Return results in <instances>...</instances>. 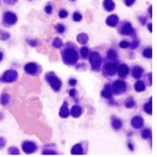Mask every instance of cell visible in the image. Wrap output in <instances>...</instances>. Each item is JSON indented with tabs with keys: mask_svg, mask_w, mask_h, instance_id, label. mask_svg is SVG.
Returning <instances> with one entry per match:
<instances>
[{
	"mask_svg": "<svg viewBox=\"0 0 157 157\" xmlns=\"http://www.w3.org/2000/svg\"><path fill=\"white\" fill-rule=\"evenodd\" d=\"M60 55L64 64L68 66H75L80 60L79 48L73 42L68 41L62 44L59 48Z\"/></svg>",
	"mask_w": 157,
	"mask_h": 157,
	"instance_id": "6da1fadb",
	"label": "cell"
},
{
	"mask_svg": "<svg viewBox=\"0 0 157 157\" xmlns=\"http://www.w3.org/2000/svg\"><path fill=\"white\" fill-rule=\"evenodd\" d=\"M120 61H113L103 59V63L101 66V74L105 79H111L117 75L118 65Z\"/></svg>",
	"mask_w": 157,
	"mask_h": 157,
	"instance_id": "7a4b0ae2",
	"label": "cell"
},
{
	"mask_svg": "<svg viewBox=\"0 0 157 157\" xmlns=\"http://www.w3.org/2000/svg\"><path fill=\"white\" fill-rule=\"evenodd\" d=\"M115 28H116L118 34L121 36L129 37L131 39L137 37V31H136V30L132 26V24L130 21H128V20H122V21H119Z\"/></svg>",
	"mask_w": 157,
	"mask_h": 157,
	"instance_id": "3957f363",
	"label": "cell"
},
{
	"mask_svg": "<svg viewBox=\"0 0 157 157\" xmlns=\"http://www.w3.org/2000/svg\"><path fill=\"white\" fill-rule=\"evenodd\" d=\"M44 81L46 82L51 89L55 93H58L62 88V81L54 71H48L44 76Z\"/></svg>",
	"mask_w": 157,
	"mask_h": 157,
	"instance_id": "277c9868",
	"label": "cell"
},
{
	"mask_svg": "<svg viewBox=\"0 0 157 157\" xmlns=\"http://www.w3.org/2000/svg\"><path fill=\"white\" fill-rule=\"evenodd\" d=\"M87 59L89 61L90 70L94 72H100L104 59L102 55L100 54V52L99 51H97L96 49L90 51V53Z\"/></svg>",
	"mask_w": 157,
	"mask_h": 157,
	"instance_id": "5b68a950",
	"label": "cell"
},
{
	"mask_svg": "<svg viewBox=\"0 0 157 157\" xmlns=\"http://www.w3.org/2000/svg\"><path fill=\"white\" fill-rule=\"evenodd\" d=\"M110 88L114 96H121L129 91L130 85L124 79H118L110 83Z\"/></svg>",
	"mask_w": 157,
	"mask_h": 157,
	"instance_id": "8992f818",
	"label": "cell"
},
{
	"mask_svg": "<svg viewBox=\"0 0 157 157\" xmlns=\"http://www.w3.org/2000/svg\"><path fill=\"white\" fill-rule=\"evenodd\" d=\"M23 71L25 74L32 77H39L43 72V67L36 61L27 62L23 66Z\"/></svg>",
	"mask_w": 157,
	"mask_h": 157,
	"instance_id": "52a82bcc",
	"label": "cell"
},
{
	"mask_svg": "<svg viewBox=\"0 0 157 157\" xmlns=\"http://www.w3.org/2000/svg\"><path fill=\"white\" fill-rule=\"evenodd\" d=\"M100 96L103 99L107 101V103L109 106H118V103L114 98V94L110 88V83H105L100 92Z\"/></svg>",
	"mask_w": 157,
	"mask_h": 157,
	"instance_id": "ba28073f",
	"label": "cell"
},
{
	"mask_svg": "<svg viewBox=\"0 0 157 157\" xmlns=\"http://www.w3.org/2000/svg\"><path fill=\"white\" fill-rule=\"evenodd\" d=\"M89 144L88 142L82 141L76 143L71 148V155H86L88 152Z\"/></svg>",
	"mask_w": 157,
	"mask_h": 157,
	"instance_id": "9c48e42d",
	"label": "cell"
},
{
	"mask_svg": "<svg viewBox=\"0 0 157 157\" xmlns=\"http://www.w3.org/2000/svg\"><path fill=\"white\" fill-rule=\"evenodd\" d=\"M18 79H19V74L17 71L13 69H10L3 73L2 77L0 78V81L6 83H12L17 81Z\"/></svg>",
	"mask_w": 157,
	"mask_h": 157,
	"instance_id": "30bf717a",
	"label": "cell"
},
{
	"mask_svg": "<svg viewBox=\"0 0 157 157\" xmlns=\"http://www.w3.org/2000/svg\"><path fill=\"white\" fill-rule=\"evenodd\" d=\"M22 150L26 155L36 153L39 150V146L36 142L31 140H25L22 142Z\"/></svg>",
	"mask_w": 157,
	"mask_h": 157,
	"instance_id": "8fae6325",
	"label": "cell"
},
{
	"mask_svg": "<svg viewBox=\"0 0 157 157\" xmlns=\"http://www.w3.org/2000/svg\"><path fill=\"white\" fill-rule=\"evenodd\" d=\"M18 18H17V14L12 12H6L3 14V25L5 27L10 28L16 25Z\"/></svg>",
	"mask_w": 157,
	"mask_h": 157,
	"instance_id": "7c38bea8",
	"label": "cell"
},
{
	"mask_svg": "<svg viewBox=\"0 0 157 157\" xmlns=\"http://www.w3.org/2000/svg\"><path fill=\"white\" fill-rule=\"evenodd\" d=\"M129 74H131L132 77L136 80L141 79L145 74V70L141 65H132Z\"/></svg>",
	"mask_w": 157,
	"mask_h": 157,
	"instance_id": "4fadbf2b",
	"label": "cell"
},
{
	"mask_svg": "<svg viewBox=\"0 0 157 157\" xmlns=\"http://www.w3.org/2000/svg\"><path fill=\"white\" fill-rule=\"evenodd\" d=\"M41 154L42 155H59L57 145L53 142L46 143L42 146L41 149Z\"/></svg>",
	"mask_w": 157,
	"mask_h": 157,
	"instance_id": "5bb4252c",
	"label": "cell"
},
{
	"mask_svg": "<svg viewBox=\"0 0 157 157\" xmlns=\"http://www.w3.org/2000/svg\"><path fill=\"white\" fill-rule=\"evenodd\" d=\"M105 60L108 61H120L119 59V54H118V51L114 46H110L106 50L105 54Z\"/></svg>",
	"mask_w": 157,
	"mask_h": 157,
	"instance_id": "9a60e30c",
	"label": "cell"
},
{
	"mask_svg": "<svg viewBox=\"0 0 157 157\" xmlns=\"http://www.w3.org/2000/svg\"><path fill=\"white\" fill-rule=\"evenodd\" d=\"M129 72H130V68L129 66L123 62H119V64L118 65L117 69V75L119 79H125L128 78L129 75Z\"/></svg>",
	"mask_w": 157,
	"mask_h": 157,
	"instance_id": "2e32d148",
	"label": "cell"
},
{
	"mask_svg": "<svg viewBox=\"0 0 157 157\" xmlns=\"http://www.w3.org/2000/svg\"><path fill=\"white\" fill-rule=\"evenodd\" d=\"M130 124L132 128H134L136 130H139V129H142L144 126L145 124V121H144V119L142 116L140 115H137V116H132L131 120H130Z\"/></svg>",
	"mask_w": 157,
	"mask_h": 157,
	"instance_id": "e0dca14e",
	"label": "cell"
},
{
	"mask_svg": "<svg viewBox=\"0 0 157 157\" xmlns=\"http://www.w3.org/2000/svg\"><path fill=\"white\" fill-rule=\"evenodd\" d=\"M110 125L111 128L115 131H119L123 128V120L116 116H111L110 117Z\"/></svg>",
	"mask_w": 157,
	"mask_h": 157,
	"instance_id": "ac0fdd59",
	"label": "cell"
},
{
	"mask_svg": "<svg viewBox=\"0 0 157 157\" xmlns=\"http://www.w3.org/2000/svg\"><path fill=\"white\" fill-rule=\"evenodd\" d=\"M58 116L62 119H67L70 116V110H69L68 103L67 101H64L62 105L61 106V107L59 108Z\"/></svg>",
	"mask_w": 157,
	"mask_h": 157,
	"instance_id": "d6986e66",
	"label": "cell"
},
{
	"mask_svg": "<svg viewBox=\"0 0 157 157\" xmlns=\"http://www.w3.org/2000/svg\"><path fill=\"white\" fill-rule=\"evenodd\" d=\"M82 114H83V108L81 105L76 104L72 106L70 110V116H72V117L77 119L79 117H81Z\"/></svg>",
	"mask_w": 157,
	"mask_h": 157,
	"instance_id": "ffe728a7",
	"label": "cell"
},
{
	"mask_svg": "<svg viewBox=\"0 0 157 157\" xmlns=\"http://www.w3.org/2000/svg\"><path fill=\"white\" fill-rule=\"evenodd\" d=\"M119 22V17L116 14H112L105 19V24L111 28H115Z\"/></svg>",
	"mask_w": 157,
	"mask_h": 157,
	"instance_id": "44dd1931",
	"label": "cell"
},
{
	"mask_svg": "<svg viewBox=\"0 0 157 157\" xmlns=\"http://www.w3.org/2000/svg\"><path fill=\"white\" fill-rule=\"evenodd\" d=\"M123 106L127 109H133L137 107V102L132 96L127 97L123 101Z\"/></svg>",
	"mask_w": 157,
	"mask_h": 157,
	"instance_id": "7402d4cb",
	"label": "cell"
},
{
	"mask_svg": "<svg viewBox=\"0 0 157 157\" xmlns=\"http://www.w3.org/2000/svg\"><path fill=\"white\" fill-rule=\"evenodd\" d=\"M141 137L144 140H149L150 145L151 146V139H152V132L151 128H144L141 131Z\"/></svg>",
	"mask_w": 157,
	"mask_h": 157,
	"instance_id": "603a6c76",
	"label": "cell"
},
{
	"mask_svg": "<svg viewBox=\"0 0 157 157\" xmlns=\"http://www.w3.org/2000/svg\"><path fill=\"white\" fill-rule=\"evenodd\" d=\"M12 102V97L8 93H3L0 96V103L4 106H8Z\"/></svg>",
	"mask_w": 157,
	"mask_h": 157,
	"instance_id": "cb8c5ba5",
	"label": "cell"
},
{
	"mask_svg": "<svg viewBox=\"0 0 157 157\" xmlns=\"http://www.w3.org/2000/svg\"><path fill=\"white\" fill-rule=\"evenodd\" d=\"M76 41H77V43L81 45H86L89 42V35L87 34L86 33H79L77 35H76Z\"/></svg>",
	"mask_w": 157,
	"mask_h": 157,
	"instance_id": "d4e9b609",
	"label": "cell"
},
{
	"mask_svg": "<svg viewBox=\"0 0 157 157\" xmlns=\"http://www.w3.org/2000/svg\"><path fill=\"white\" fill-rule=\"evenodd\" d=\"M142 110L146 114L149 115V116H151L152 115V97H151L148 99V101H146V102L143 103Z\"/></svg>",
	"mask_w": 157,
	"mask_h": 157,
	"instance_id": "484cf974",
	"label": "cell"
},
{
	"mask_svg": "<svg viewBox=\"0 0 157 157\" xmlns=\"http://www.w3.org/2000/svg\"><path fill=\"white\" fill-rule=\"evenodd\" d=\"M133 88H134V90L137 93H142L146 89V85L143 80L137 79V81H136V83H134Z\"/></svg>",
	"mask_w": 157,
	"mask_h": 157,
	"instance_id": "4316f807",
	"label": "cell"
},
{
	"mask_svg": "<svg viewBox=\"0 0 157 157\" xmlns=\"http://www.w3.org/2000/svg\"><path fill=\"white\" fill-rule=\"evenodd\" d=\"M103 8L105 11L111 12L115 9V3L113 0H104Z\"/></svg>",
	"mask_w": 157,
	"mask_h": 157,
	"instance_id": "83f0119b",
	"label": "cell"
},
{
	"mask_svg": "<svg viewBox=\"0 0 157 157\" xmlns=\"http://www.w3.org/2000/svg\"><path fill=\"white\" fill-rule=\"evenodd\" d=\"M90 48L86 46V45H83V46L79 49V54H80V59H82V60H87L88 58V56L90 53Z\"/></svg>",
	"mask_w": 157,
	"mask_h": 157,
	"instance_id": "f1b7e54d",
	"label": "cell"
},
{
	"mask_svg": "<svg viewBox=\"0 0 157 157\" xmlns=\"http://www.w3.org/2000/svg\"><path fill=\"white\" fill-rule=\"evenodd\" d=\"M62 44H64V42L59 37H55L51 42V47L55 49H59L62 46Z\"/></svg>",
	"mask_w": 157,
	"mask_h": 157,
	"instance_id": "f546056e",
	"label": "cell"
},
{
	"mask_svg": "<svg viewBox=\"0 0 157 157\" xmlns=\"http://www.w3.org/2000/svg\"><path fill=\"white\" fill-rule=\"evenodd\" d=\"M142 56L146 59H151L152 58V48L151 46L146 47L142 51Z\"/></svg>",
	"mask_w": 157,
	"mask_h": 157,
	"instance_id": "4dcf8cb0",
	"label": "cell"
},
{
	"mask_svg": "<svg viewBox=\"0 0 157 157\" xmlns=\"http://www.w3.org/2000/svg\"><path fill=\"white\" fill-rule=\"evenodd\" d=\"M139 46H140V40L138 39L137 37H135V38L131 39L130 48H129V49L132 50V51H134V50L137 49V48H138Z\"/></svg>",
	"mask_w": 157,
	"mask_h": 157,
	"instance_id": "1f68e13d",
	"label": "cell"
},
{
	"mask_svg": "<svg viewBox=\"0 0 157 157\" xmlns=\"http://www.w3.org/2000/svg\"><path fill=\"white\" fill-rule=\"evenodd\" d=\"M68 95L69 97H71L72 99H73L75 101V102L77 103L79 102V95H78V91L76 90V88H71L70 90H69L68 92Z\"/></svg>",
	"mask_w": 157,
	"mask_h": 157,
	"instance_id": "d6a6232c",
	"label": "cell"
},
{
	"mask_svg": "<svg viewBox=\"0 0 157 157\" xmlns=\"http://www.w3.org/2000/svg\"><path fill=\"white\" fill-rule=\"evenodd\" d=\"M54 30L56 31V33L59 34H64L66 31V26L64 24L62 23H57L54 26Z\"/></svg>",
	"mask_w": 157,
	"mask_h": 157,
	"instance_id": "836d02e7",
	"label": "cell"
},
{
	"mask_svg": "<svg viewBox=\"0 0 157 157\" xmlns=\"http://www.w3.org/2000/svg\"><path fill=\"white\" fill-rule=\"evenodd\" d=\"M26 41L31 48H37L41 44L40 41L39 39H30V38L28 39V38H27V39H26Z\"/></svg>",
	"mask_w": 157,
	"mask_h": 157,
	"instance_id": "e575fe53",
	"label": "cell"
},
{
	"mask_svg": "<svg viewBox=\"0 0 157 157\" xmlns=\"http://www.w3.org/2000/svg\"><path fill=\"white\" fill-rule=\"evenodd\" d=\"M118 48L122 49H129L130 48V41L123 39L118 43Z\"/></svg>",
	"mask_w": 157,
	"mask_h": 157,
	"instance_id": "d590c367",
	"label": "cell"
},
{
	"mask_svg": "<svg viewBox=\"0 0 157 157\" xmlns=\"http://www.w3.org/2000/svg\"><path fill=\"white\" fill-rule=\"evenodd\" d=\"M72 20L75 22H80L82 20V15L81 12H74L72 13Z\"/></svg>",
	"mask_w": 157,
	"mask_h": 157,
	"instance_id": "8d00e7d4",
	"label": "cell"
},
{
	"mask_svg": "<svg viewBox=\"0 0 157 157\" xmlns=\"http://www.w3.org/2000/svg\"><path fill=\"white\" fill-rule=\"evenodd\" d=\"M145 83L146 86L148 87H151L152 85V73L149 72L145 75Z\"/></svg>",
	"mask_w": 157,
	"mask_h": 157,
	"instance_id": "74e56055",
	"label": "cell"
},
{
	"mask_svg": "<svg viewBox=\"0 0 157 157\" xmlns=\"http://www.w3.org/2000/svg\"><path fill=\"white\" fill-rule=\"evenodd\" d=\"M68 15H69L68 12L66 9H64V8L59 9V11L58 12V17L60 19H65V18H67V17L68 16Z\"/></svg>",
	"mask_w": 157,
	"mask_h": 157,
	"instance_id": "f35d334b",
	"label": "cell"
},
{
	"mask_svg": "<svg viewBox=\"0 0 157 157\" xmlns=\"http://www.w3.org/2000/svg\"><path fill=\"white\" fill-rule=\"evenodd\" d=\"M10 38H11V35H10V34L8 32H7V31H4V30L0 31V39L1 40L6 41L9 39Z\"/></svg>",
	"mask_w": 157,
	"mask_h": 157,
	"instance_id": "ab89813d",
	"label": "cell"
},
{
	"mask_svg": "<svg viewBox=\"0 0 157 157\" xmlns=\"http://www.w3.org/2000/svg\"><path fill=\"white\" fill-rule=\"evenodd\" d=\"M75 66H76V69L80 71H85L87 68V65L85 62H81V63H78L77 62V63L75 65Z\"/></svg>",
	"mask_w": 157,
	"mask_h": 157,
	"instance_id": "60d3db41",
	"label": "cell"
},
{
	"mask_svg": "<svg viewBox=\"0 0 157 157\" xmlns=\"http://www.w3.org/2000/svg\"><path fill=\"white\" fill-rule=\"evenodd\" d=\"M8 154L10 155H20V151L17 146H11L8 148Z\"/></svg>",
	"mask_w": 157,
	"mask_h": 157,
	"instance_id": "b9f144b4",
	"label": "cell"
},
{
	"mask_svg": "<svg viewBox=\"0 0 157 157\" xmlns=\"http://www.w3.org/2000/svg\"><path fill=\"white\" fill-rule=\"evenodd\" d=\"M44 12L48 14V15H51L52 13H53V10H54V8L53 6H52L50 3H48V4L44 7Z\"/></svg>",
	"mask_w": 157,
	"mask_h": 157,
	"instance_id": "7bdbcfd3",
	"label": "cell"
},
{
	"mask_svg": "<svg viewBox=\"0 0 157 157\" xmlns=\"http://www.w3.org/2000/svg\"><path fill=\"white\" fill-rule=\"evenodd\" d=\"M138 21L142 26H146L147 24V18L144 16H138Z\"/></svg>",
	"mask_w": 157,
	"mask_h": 157,
	"instance_id": "ee69618b",
	"label": "cell"
},
{
	"mask_svg": "<svg viewBox=\"0 0 157 157\" xmlns=\"http://www.w3.org/2000/svg\"><path fill=\"white\" fill-rule=\"evenodd\" d=\"M68 85L71 87H75L76 84H77V80L75 78H70L68 79Z\"/></svg>",
	"mask_w": 157,
	"mask_h": 157,
	"instance_id": "f6af8a7d",
	"label": "cell"
},
{
	"mask_svg": "<svg viewBox=\"0 0 157 157\" xmlns=\"http://www.w3.org/2000/svg\"><path fill=\"white\" fill-rule=\"evenodd\" d=\"M127 146H128V148L129 149V151H134V149H135L134 143L131 140H128V142H127Z\"/></svg>",
	"mask_w": 157,
	"mask_h": 157,
	"instance_id": "bcb514c9",
	"label": "cell"
},
{
	"mask_svg": "<svg viewBox=\"0 0 157 157\" xmlns=\"http://www.w3.org/2000/svg\"><path fill=\"white\" fill-rule=\"evenodd\" d=\"M135 2L136 0H123L124 4L127 7H132L135 3Z\"/></svg>",
	"mask_w": 157,
	"mask_h": 157,
	"instance_id": "7dc6e473",
	"label": "cell"
},
{
	"mask_svg": "<svg viewBox=\"0 0 157 157\" xmlns=\"http://www.w3.org/2000/svg\"><path fill=\"white\" fill-rule=\"evenodd\" d=\"M135 53H134V52H132V50L130 52H128V57L129 60H132V59H134L135 58Z\"/></svg>",
	"mask_w": 157,
	"mask_h": 157,
	"instance_id": "c3c4849f",
	"label": "cell"
},
{
	"mask_svg": "<svg viewBox=\"0 0 157 157\" xmlns=\"http://www.w3.org/2000/svg\"><path fill=\"white\" fill-rule=\"evenodd\" d=\"M17 2V0H4V3L8 5H14Z\"/></svg>",
	"mask_w": 157,
	"mask_h": 157,
	"instance_id": "681fc988",
	"label": "cell"
},
{
	"mask_svg": "<svg viewBox=\"0 0 157 157\" xmlns=\"http://www.w3.org/2000/svg\"><path fill=\"white\" fill-rule=\"evenodd\" d=\"M5 145H6V141H5V139L0 138V149L4 147Z\"/></svg>",
	"mask_w": 157,
	"mask_h": 157,
	"instance_id": "f907efd6",
	"label": "cell"
},
{
	"mask_svg": "<svg viewBox=\"0 0 157 157\" xmlns=\"http://www.w3.org/2000/svg\"><path fill=\"white\" fill-rule=\"evenodd\" d=\"M146 28H147L148 29V30H149V32H152V29H151V26H152V24H151V22H149L148 24H146Z\"/></svg>",
	"mask_w": 157,
	"mask_h": 157,
	"instance_id": "816d5d0a",
	"label": "cell"
},
{
	"mask_svg": "<svg viewBox=\"0 0 157 157\" xmlns=\"http://www.w3.org/2000/svg\"><path fill=\"white\" fill-rule=\"evenodd\" d=\"M148 12H149V16H150V18L151 19V17H152V15H151V6H150V7H149Z\"/></svg>",
	"mask_w": 157,
	"mask_h": 157,
	"instance_id": "f5cc1de1",
	"label": "cell"
},
{
	"mask_svg": "<svg viewBox=\"0 0 157 157\" xmlns=\"http://www.w3.org/2000/svg\"><path fill=\"white\" fill-rule=\"evenodd\" d=\"M3 52L2 51H0V62L3 61Z\"/></svg>",
	"mask_w": 157,
	"mask_h": 157,
	"instance_id": "db71d44e",
	"label": "cell"
},
{
	"mask_svg": "<svg viewBox=\"0 0 157 157\" xmlns=\"http://www.w3.org/2000/svg\"><path fill=\"white\" fill-rule=\"evenodd\" d=\"M69 1H71V2H75L76 0H69Z\"/></svg>",
	"mask_w": 157,
	"mask_h": 157,
	"instance_id": "11a10c76",
	"label": "cell"
}]
</instances>
